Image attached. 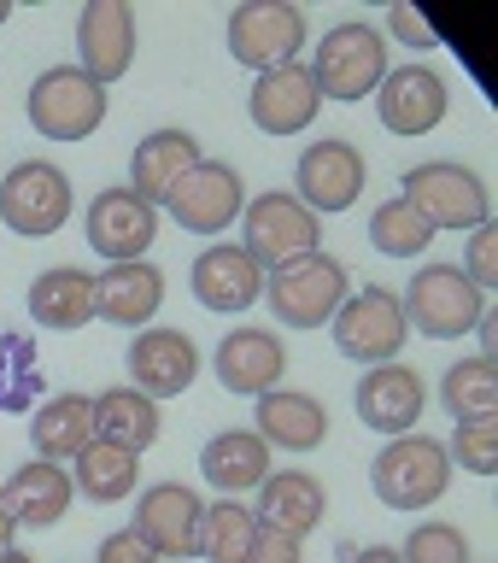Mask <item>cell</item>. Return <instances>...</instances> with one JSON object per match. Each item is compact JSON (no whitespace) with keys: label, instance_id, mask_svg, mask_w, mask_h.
Segmentation results:
<instances>
[{"label":"cell","instance_id":"6da1fadb","mask_svg":"<svg viewBox=\"0 0 498 563\" xmlns=\"http://www.w3.org/2000/svg\"><path fill=\"white\" fill-rule=\"evenodd\" d=\"M311 82L323 100H364L376 95L381 77L394 70V47H387L381 24L369 18H341L334 30L317 35V53H311Z\"/></svg>","mask_w":498,"mask_h":563},{"label":"cell","instance_id":"7a4b0ae2","mask_svg":"<svg viewBox=\"0 0 498 563\" xmlns=\"http://www.w3.org/2000/svg\"><path fill=\"white\" fill-rule=\"evenodd\" d=\"M399 306H405V323L417 334H429V341H464V334L482 329L493 299L457 271V258H429L411 276V288L399 294Z\"/></svg>","mask_w":498,"mask_h":563},{"label":"cell","instance_id":"3957f363","mask_svg":"<svg viewBox=\"0 0 498 563\" xmlns=\"http://www.w3.org/2000/svg\"><path fill=\"white\" fill-rule=\"evenodd\" d=\"M369 487H376V499L387 510H399V517H417V510H429L446 499L452 487V457H446V440L434 434H399L387 440L376 452V464H369Z\"/></svg>","mask_w":498,"mask_h":563},{"label":"cell","instance_id":"277c9868","mask_svg":"<svg viewBox=\"0 0 498 563\" xmlns=\"http://www.w3.org/2000/svg\"><path fill=\"white\" fill-rule=\"evenodd\" d=\"M399 200L434 229H482L493 223V188L482 183V170L457 165V158H422L399 176Z\"/></svg>","mask_w":498,"mask_h":563},{"label":"cell","instance_id":"5b68a950","mask_svg":"<svg viewBox=\"0 0 498 563\" xmlns=\"http://www.w3.org/2000/svg\"><path fill=\"white\" fill-rule=\"evenodd\" d=\"M241 253L270 276V271H281V264H294L306 253H323V218L299 206L288 188L246 194V206H241Z\"/></svg>","mask_w":498,"mask_h":563},{"label":"cell","instance_id":"8992f818","mask_svg":"<svg viewBox=\"0 0 498 563\" xmlns=\"http://www.w3.org/2000/svg\"><path fill=\"white\" fill-rule=\"evenodd\" d=\"M346 294H352V276L334 253H306L264 276L276 329H329V317L341 311Z\"/></svg>","mask_w":498,"mask_h":563},{"label":"cell","instance_id":"52a82bcc","mask_svg":"<svg viewBox=\"0 0 498 563\" xmlns=\"http://www.w3.org/2000/svg\"><path fill=\"white\" fill-rule=\"evenodd\" d=\"M77 211V188L53 158H18L12 170H0V223L24 241L59 235Z\"/></svg>","mask_w":498,"mask_h":563},{"label":"cell","instance_id":"ba28073f","mask_svg":"<svg viewBox=\"0 0 498 563\" xmlns=\"http://www.w3.org/2000/svg\"><path fill=\"white\" fill-rule=\"evenodd\" d=\"M329 334H334V352L364 369L376 364H399L405 341H411V323H405V306L394 288H352L341 299V311L329 317Z\"/></svg>","mask_w":498,"mask_h":563},{"label":"cell","instance_id":"9c48e42d","mask_svg":"<svg viewBox=\"0 0 498 563\" xmlns=\"http://www.w3.org/2000/svg\"><path fill=\"white\" fill-rule=\"evenodd\" d=\"M311 47V18L294 0H241L229 7V59L258 70L294 65L299 53Z\"/></svg>","mask_w":498,"mask_h":563},{"label":"cell","instance_id":"30bf717a","mask_svg":"<svg viewBox=\"0 0 498 563\" xmlns=\"http://www.w3.org/2000/svg\"><path fill=\"white\" fill-rule=\"evenodd\" d=\"M364 183H369V158L358 141L346 135H329V141H306L294 158V200L317 211V218H334V211H352L364 200Z\"/></svg>","mask_w":498,"mask_h":563},{"label":"cell","instance_id":"8fae6325","mask_svg":"<svg viewBox=\"0 0 498 563\" xmlns=\"http://www.w3.org/2000/svg\"><path fill=\"white\" fill-rule=\"evenodd\" d=\"M369 100H376V118H381L387 135L417 141V135H434L440 123H446L452 82H446V70H440L434 59H405V65L387 70Z\"/></svg>","mask_w":498,"mask_h":563},{"label":"cell","instance_id":"7c38bea8","mask_svg":"<svg viewBox=\"0 0 498 563\" xmlns=\"http://www.w3.org/2000/svg\"><path fill=\"white\" fill-rule=\"evenodd\" d=\"M24 112L35 123V135H47V141H88L106 123V88L88 82L77 65H47L30 82Z\"/></svg>","mask_w":498,"mask_h":563},{"label":"cell","instance_id":"4fadbf2b","mask_svg":"<svg viewBox=\"0 0 498 563\" xmlns=\"http://www.w3.org/2000/svg\"><path fill=\"white\" fill-rule=\"evenodd\" d=\"M200 522H206V499L188 482H153L135 493V534L153 545L158 563H188L200 558Z\"/></svg>","mask_w":498,"mask_h":563},{"label":"cell","instance_id":"5bb4252c","mask_svg":"<svg viewBox=\"0 0 498 563\" xmlns=\"http://www.w3.org/2000/svg\"><path fill=\"white\" fill-rule=\"evenodd\" d=\"M241 206H246V176L229 158H200L165 200L182 235H223V229L241 223Z\"/></svg>","mask_w":498,"mask_h":563},{"label":"cell","instance_id":"9a60e30c","mask_svg":"<svg viewBox=\"0 0 498 563\" xmlns=\"http://www.w3.org/2000/svg\"><path fill=\"white\" fill-rule=\"evenodd\" d=\"M123 369H130V387L135 394H147L153 405L165 399H182L193 376H200V341H193L188 329H158L147 323L130 341V358H123Z\"/></svg>","mask_w":498,"mask_h":563},{"label":"cell","instance_id":"2e32d148","mask_svg":"<svg viewBox=\"0 0 498 563\" xmlns=\"http://www.w3.org/2000/svg\"><path fill=\"white\" fill-rule=\"evenodd\" d=\"M82 235L106 264L147 258V246L158 241V206H147L135 188H100L82 206Z\"/></svg>","mask_w":498,"mask_h":563},{"label":"cell","instance_id":"e0dca14e","mask_svg":"<svg viewBox=\"0 0 498 563\" xmlns=\"http://www.w3.org/2000/svg\"><path fill=\"white\" fill-rule=\"evenodd\" d=\"M352 411H358L364 429H376L387 440L417 434L422 411H429V382H422L417 364H376L352 387Z\"/></svg>","mask_w":498,"mask_h":563},{"label":"cell","instance_id":"ac0fdd59","mask_svg":"<svg viewBox=\"0 0 498 563\" xmlns=\"http://www.w3.org/2000/svg\"><path fill=\"white\" fill-rule=\"evenodd\" d=\"M317 112H323V95H317L306 59L294 65H276V70H258L253 88H246V118H253L258 135L270 141H288V135H306Z\"/></svg>","mask_w":498,"mask_h":563},{"label":"cell","instance_id":"d6986e66","mask_svg":"<svg viewBox=\"0 0 498 563\" xmlns=\"http://www.w3.org/2000/svg\"><path fill=\"white\" fill-rule=\"evenodd\" d=\"M211 369H218L223 394L258 399V394H270V387H281V376H288V341H281V329H270V323H241L218 341Z\"/></svg>","mask_w":498,"mask_h":563},{"label":"cell","instance_id":"ffe728a7","mask_svg":"<svg viewBox=\"0 0 498 563\" xmlns=\"http://www.w3.org/2000/svg\"><path fill=\"white\" fill-rule=\"evenodd\" d=\"M135 65V7L130 0H88L77 18V70L112 88Z\"/></svg>","mask_w":498,"mask_h":563},{"label":"cell","instance_id":"44dd1931","mask_svg":"<svg viewBox=\"0 0 498 563\" xmlns=\"http://www.w3.org/2000/svg\"><path fill=\"white\" fill-rule=\"evenodd\" d=\"M188 288L206 311L241 317L264 299V271L241 253V241H206L200 258L188 264Z\"/></svg>","mask_w":498,"mask_h":563},{"label":"cell","instance_id":"7402d4cb","mask_svg":"<svg viewBox=\"0 0 498 563\" xmlns=\"http://www.w3.org/2000/svg\"><path fill=\"white\" fill-rule=\"evenodd\" d=\"M253 517H258V528H276V534L306 540L329 517V487L317 482L311 470H270L258 482V493H253Z\"/></svg>","mask_w":498,"mask_h":563},{"label":"cell","instance_id":"603a6c76","mask_svg":"<svg viewBox=\"0 0 498 563\" xmlns=\"http://www.w3.org/2000/svg\"><path fill=\"white\" fill-rule=\"evenodd\" d=\"M158 306H165V271L153 258H130V264H106L95 271V317H106L112 329H147Z\"/></svg>","mask_w":498,"mask_h":563},{"label":"cell","instance_id":"cb8c5ba5","mask_svg":"<svg viewBox=\"0 0 498 563\" xmlns=\"http://www.w3.org/2000/svg\"><path fill=\"white\" fill-rule=\"evenodd\" d=\"M253 434L270 452H317L329 440V405L299 387H270L253 399Z\"/></svg>","mask_w":498,"mask_h":563},{"label":"cell","instance_id":"d4e9b609","mask_svg":"<svg viewBox=\"0 0 498 563\" xmlns=\"http://www.w3.org/2000/svg\"><path fill=\"white\" fill-rule=\"evenodd\" d=\"M200 141H193V130H182V123H165V130H147L135 141L130 153V188L141 194L147 206H165L170 188L182 183V176L200 165Z\"/></svg>","mask_w":498,"mask_h":563},{"label":"cell","instance_id":"484cf974","mask_svg":"<svg viewBox=\"0 0 498 563\" xmlns=\"http://www.w3.org/2000/svg\"><path fill=\"white\" fill-rule=\"evenodd\" d=\"M0 499H7L12 522L18 528H59L70 517V499H77V487H70L65 464H42V457H30V464H18L7 475V487H0Z\"/></svg>","mask_w":498,"mask_h":563},{"label":"cell","instance_id":"4316f807","mask_svg":"<svg viewBox=\"0 0 498 563\" xmlns=\"http://www.w3.org/2000/svg\"><path fill=\"white\" fill-rule=\"evenodd\" d=\"M24 306L35 317V329L77 334V329L95 323V271H82V264H47V271L30 282Z\"/></svg>","mask_w":498,"mask_h":563},{"label":"cell","instance_id":"83f0119b","mask_svg":"<svg viewBox=\"0 0 498 563\" xmlns=\"http://www.w3.org/2000/svg\"><path fill=\"white\" fill-rule=\"evenodd\" d=\"M200 475L218 487V499H246L270 475V446L253 429H223L200 446Z\"/></svg>","mask_w":498,"mask_h":563},{"label":"cell","instance_id":"f1b7e54d","mask_svg":"<svg viewBox=\"0 0 498 563\" xmlns=\"http://www.w3.org/2000/svg\"><path fill=\"white\" fill-rule=\"evenodd\" d=\"M88 440H95L88 394H47L30 411V457H42V464H70Z\"/></svg>","mask_w":498,"mask_h":563},{"label":"cell","instance_id":"f546056e","mask_svg":"<svg viewBox=\"0 0 498 563\" xmlns=\"http://www.w3.org/2000/svg\"><path fill=\"white\" fill-rule=\"evenodd\" d=\"M88 417H95V440H112L123 452H147L158 434H165V417H158V405L147 394H135L130 382L123 387H106V394L88 399Z\"/></svg>","mask_w":498,"mask_h":563},{"label":"cell","instance_id":"4dcf8cb0","mask_svg":"<svg viewBox=\"0 0 498 563\" xmlns=\"http://www.w3.org/2000/svg\"><path fill=\"white\" fill-rule=\"evenodd\" d=\"M65 475L88 505H123L130 493H141V457L112 446V440H88V446L65 464Z\"/></svg>","mask_w":498,"mask_h":563},{"label":"cell","instance_id":"1f68e13d","mask_svg":"<svg viewBox=\"0 0 498 563\" xmlns=\"http://www.w3.org/2000/svg\"><path fill=\"white\" fill-rule=\"evenodd\" d=\"M42 352L24 329H0V411L7 417H30L42 405Z\"/></svg>","mask_w":498,"mask_h":563},{"label":"cell","instance_id":"d6a6232c","mask_svg":"<svg viewBox=\"0 0 498 563\" xmlns=\"http://www.w3.org/2000/svg\"><path fill=\"white\" fill-rule=\"evenodd\" d=\"M258 540V517L246 499H211L200 522V558L206 563H246Z\"/></svg>","mask_w":498,"mask_h":563},{"label":"cell","instance_id":"836d02e7","mask_svg":"<svg viewBox=\"0 0 498 563\" xmlns=\"http://www.w3.org/2000/svg\"><path fill=\"white\" fill-rule=\"evenodd\" d=\"M440 405H446L452 422H469V417H498V376H493V358H457L446 364L440 376Z\"/></svg>","mask_w":498,"mask_h":563},{"label":"cell","instance_id":"e575fe53","mask_svg":"<svg viewBox=\"0 0 498 563\" xmlns=\"http://www.w3.org/2000/svg\"><path fill=\"white\" fill-rule=\"evenodd\" d=\"M369 246H376L381 258H422L434 246V229L394 194V200H381L369 211Z\"/></svg>","mask_w":498,"mask_h":563},{"label":"cell","instance_id":"d590c367","mask_svg":"<svg viewBox=\"0 0 498 563\" xmlns=\"http://www.w3.org/2000/svg\"><path fill=\"white\" fill-rule=\"evenodd\" d=\"M394 552H399V563H475L469 534L457 522H446V517L417 522L411 534H405V545H394Z\"/></svg>","mask_w":498,"mask_h":563},{"label":"cell","instance_id":"8d00e7d4","mask_svg":"<svg viewBox=\"0 0 498 563\" xmlns=\"http://www.w3.org/2000/svg\"><path fill=\"white\" fill-rule=\"evenodd\" d=\"M446 457H452V470H464V475H487L498 470V417H469V422H457L452 440H446Z\"/></svg>","mask_w":498,"mask_h":563},{"label":"cell","instance_id":"74e56055","mask_svg":"<svg viewBox=\"0 0 498 563\" xmlns=\"http://www.w3.org/2000/svg\"><path fill=\"white\" fill-rule=\"evenodd\" d=\"M457 271H464L475 288L493 299V288H498V229L493 223L469 229V246H464V264H457Z\"/></svg>","mask_w":498,"mask_h":563},{"label":"cell","instance_id":"f35d334b","mask_svg":"<svg viewBox=\"0 0 498 563\" xmlns=\"http://www.w3.org/2000/svg\"><path fill=\"white\" fill-rule=\"evenodd\" d=\"M381 35H387V47H417V53L440 47L434 24H429V18H422L417 7H387V18H381Z\"/></svg>","mask_w":498,"mask_h":563},{"label":"cell","instance_id":"ab89813d","mask_svg":"<svg viewBox=\"0 0 498 563\" xmlns=\"http://www.w3.org/2000/svg\"><path fill=\"white\" fill-rule=\"evenodd\" d=\"M95 563H158L153 545L135 534V528H112L100 545H95Z\"/></svg>","mask_w":498,"mask_h":563},{"label":"cell","instance_id":"60d3db41","mask_svg":"<svg viewBox=\"0 0 498 563\" xmlns=\"http://www.w3.org/2000/svg\"><path fill=\"white\" fill-rule=\"evenodd\" d=\"M246 563H306V540L276 534V528H258V540H253V552H246Z\"/></svg>","mask_w":498,"mask_h":563},{"label":"cell","instance_id":"b9f144b4","mask_svg":"<svg viewBox=\"0 0 498 563\" xmlns=\"http://www.w3.org/2000/svg\"><path fill=\"white\" fill-rule=\"evenodd\" d=\"M346 563H399V552L394 545H364V552H352Z\"/></svg>","mask_w":498,"mask_h":563},{"label":"cell","instance_id":"7bdbcfd3","mask_svg":"<svg viewBox=\"0 0 498 563\" xmlns=\"http://www.w3.org/2000/svg\"><path fill=\"white\" fill-rule=\"evenodd\" d=\"M18 540V522H12V510H7V499H0V552Z\"/></svg>","mask_w":498,"mask_h":563},{"label":"cell","instance_id":"ee69618b","mask_svg":"<svg viewBox=\"0 0 498 563\" xmlns=\"http://www.w3.org/2000/svg\"><path fill=\"white\" fill-rule=\"evenodd\" d=\"M0 563H35L30 552H18V545H7V552H0Z\"/></svg>","mask_w":498,"mask_h":563},{"label":"cell","instance_id":"f6af8a7d","mask_svg":"<svg viewBox=\"0 0 498 563\" xmlns=\"http://www.w3.org/2000/svg\"><path fill=\"white\" fill-rule=\"evenodd\" d=\"M12 24V0H0V30H7Z\"/></svg>","mask_w":498,"mask_h":563}]
</instances>
